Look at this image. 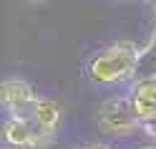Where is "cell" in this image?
Returning <instances> with one entry per match:
<instances>
[{
	"mask_svg": "<svg viewBox=\"0 0 156 149\" xmlns=\"http://www.w3.org/2000/svg\"><path fill=\"white\" fill-rule=\"evenodd\" d=\"M139 46L131 41H119L106 46L103 51H98L88 66H86V76L91 78L93 84H121L129 81L136 73V66H139Z\"/></svg>",
	"mask_w": 156,
	"mask_h": 149,
	"instance_id": "cell-1",
	"label": "cell"
},
{
	"mask_svg": "<svg viewBox=\"0 0 156 149\" xmlns=\"http://www.w3.org/2000/svg\"><path fill=\"white\" fill-rule=\"evenodd\" d=\"M38 94L25 78H5L0 81V104L10 119H30Z\"/></svg>",
	"mask_w": 156,
	"mask_h": 149,
	"instance_id": "cell-2",
	"label": "cell"
},
{
	"mask_svg": "<svg viewBox=\"0 0 156 149\" xmlns=\"http://www.w3.org/2000/svg\"><path fill=\"white\" fill-rule=\"evenodd\" d=\"M139 126L129 99H108L98 109V129L108 136H126Z\"/></svg>",
	"mask_w": 156,
	"mask_h": 149,
	"instance_id": "cell-3",
	"label": "cell"
},
{
	"mask_svg": "<svg viewBox=\"0 0 156 149\" xmlns=\"http://www.w3.org/2000/svg\"><path fill=\"white\" fill-rule=\"evenodd\" d=\"M0 134H3V139L8 144L20 147V149H41V147L53 142L48 134H43L35 126L33 119H10L8 116V121L0 126Z\"/></svg>",
	"mask_w": 156,
	"mask_h": 149,
	"instance_id": "cell-4",
	"label": "cell"
},
{
	"mask_svg": "<svg viewBox=\"0 0 156 149\" xmlns=\"http://www.w3.org/2000/svg\"><path fill=\"white\" fill-rule=\"evenodd\" d=\"M131 111L149 134L156 132V81H136L129 94Z\"/></svg>",
	"mask_w": 156,
	"mask_h": 149,
	"instance_id": "cell-5",
	"label": "cell"
},
{
	"mask_svg": "<svg viewBox=\"0 0 156 149\" xmlns=\"http://www.w3.org/2000/svg\"><path fill=\"white\" fill-rule=\"evenodd\" d=\"M61 106H58L53 99H45V96H38L35 99V106H33V121H35V126L41 129L43 134H48V136H55V132H58V126H61Z\"/></svg>",
	"mask_w": 156,
	"mask_h": 149,
	"instance_id": "cell-6",
	"label": "cell"
},
{
	"mask_svg": "<svg viewBox=\"0 0 156 149\" xmlns=\"http://www.w3.org/2000/svg\"><path fill=\"white\" fill-rule=\"evenodd\" d=\"M154 10H156V3H154ZM131 81H156V23H154V35H151V43L141 51L139 56V66H136V73Z\"/></svg>",
	"mask_w": 156,
	"mask_h": 149,
	"instance_id": "cell-7",
	"label": "cell"
},
{
	"mask_svg": "<svg viewBox=\"0 0 156 149\" xmlns=\"http://www.w3.org/2000/svg\"><path fill=\"white\" fill-rule=\"evenodd\" d=\"M83 149H111L108 144H101V142H96V144H86Z\"/></svg>",
	"mask_w": 156,
	"mask_h": 149,
	"instance_id": "cell-8",
	"label": "cell"
},
{
	"mask_svg": "<svg viewBox=\"0 0 156 149\" xmlns=\"http://www.w3.org/2000/svg\"><path fill=\"white\" fill-rule=\"evenodd\" d=\"M139 149H156V147H139Z\"/></svg>",
	"mask_w": 156,
	"mask_h": 149,
	"instance_id": "cell-9",
	"label": "cell"
},
{
	"mask_svg": "<svg viewBox=\"0 0 156 149\" xmlns=\"http://www.w3.org/2000/svg\"><path fill=\"white\" fill-rule=\"evenodd\" d=\"M154 136H156V132H154Z\"/></svg>",
	"mask_w": 156,
	"mask_h": 149,
	"instance_id": "cell-10",
	"label": "cell"
}]
</instances>
